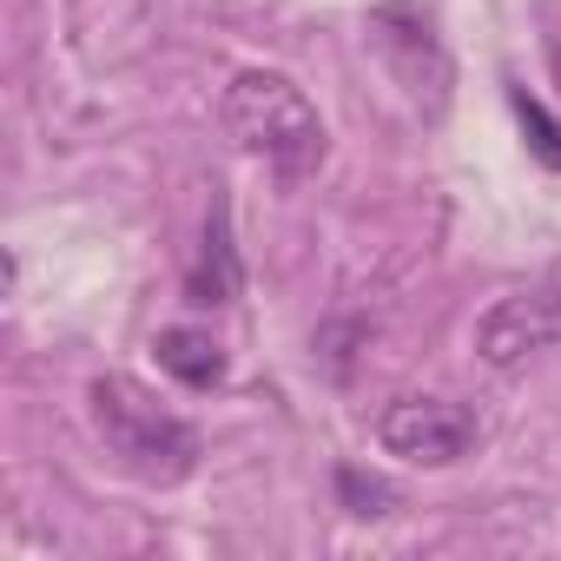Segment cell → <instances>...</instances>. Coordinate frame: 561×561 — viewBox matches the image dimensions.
<instances>
[{"instance_id":"cell-2","label":"cell","mask_w":561,"mask_h":561,"mask_svg":"<svg viewBox=\"0 0 561 561\" xmlns=\"http://www.w3.org/2000/svg\"><path fill=\"white\" fill-rule=\"evenodd\" d=\"M225 133L277 165L285 179H311L324 159H331V133H324V113L311 106V93L291 80V73H271V67H244L231 87H225Z\"/></svg>"},{"instance_id":"cell-9","label":"cell","mask_w":561,"mask_h":561,"mask_svg":"<svg viewBox=\"0 0 561 561\" xmlns=\"http://www.w3.org/2000/svg\"><path fill=\"white\" fill-rule=\"evenodd\" d=\"M515 113H522V126H528V146H535L548 165H561V126L548 119V106L528 100V93H515Z\"/></svg>"},{"instance_id":"cell-6","label":"cell","mask_w":561,"mask_h":561,"mask_svg":"<svg viewBox=\"0 0 561 561\" xmlns=\"http://www.w3.org/2000/svg\"><path fill=\"white\" fill-rule=\"evenodd\" d=\"M238 285H244V271H238V251H231V218H225V205H218L211 225H205V251H198V264H192V277H185V305H198V311L231 305Z\"/></svg>"},{"instance_id":"cell-7","label":"cell","mask_w":561,"mask_h":561,"mask_svg":"<svg viewBox=\"0 0 561 561\" xmlns=\"http://www.w3.org/2000/svg\"><path fill=\"white\" fill-rule=\"evenodd\" d=\"M152 351H159V370L179 377L185 390H211V383H225V351H218V337L198 331V324H172V331H159Z\"/></svg>"},{"instance_id":"cell-1","label":"cell","mask_w":561,"mask_h":561,"mask_svg":"<svg viewBox=\"0 0 561 561\" xmlns=\"http://www.w3.org/2000/svg\"><path fill=\"white\" fill-rule=\"evenodd\" d=\"M87 423H93L106 462L146 489H179L198 476V456H205L198 430L133 377H93L87 383Z\"/></svg>"},{"instance_id":"cell-4","label":"cell","mask_w":561,"mask_h":561,"mask_svg":"<svg viewBox=\"0 0 561 561\" xmlns=\"http://www.w3.org/2000/svg\"><path fill=\"white\" fill-rule=\"evenodd\" d=\"M377 443L410 469H456L462 456H476L482 423L456 397H390L377 410Z\"/></svg>"},{"instance_id":"cell-8","label":"cell","mask_w":561,"mask_h":561,"mask_svg":"<svg viewBox=\"0 0 561 561\" xmlns=\"http://www.w3.org/2000/svg\"><path fill=\"white\" fill-rule=\"evenodd\" d=\"M337 489H344L351 515H390V508H397V489H390V482H377V476H364V469H344V476H337Z\"/></svg>"},{"instance_id":"cell-5","label":"cell","mask_w":561,"mask_h":561,"mask_svg":"<svg viewBox=\"0 0 561 561\" xmlns=\"http://www.w3.org/2000/svg\"><path fill=\"white\" fill-rule=\"evenodd\" d=\"M554 344H561V264L548 277H535V285L495 298L469 331V351L489 370H515V364H528V357H541Z\"/></svg>"},{"instance_id":"cell-3","label":"cell","mask_w":561,"mask_h":561,"mask_svg":"<svg viewBox=\"0 0 561 561\" xmlns=\"http://www.w3.org/2000/svg\"><path fill=\"white\" fill-rule=\"evenodd\" d=\"M370 47H377V60L390 67V80L403 87V100H410L416 113L436 119V113L449 106L456 67H449L443 34H436V21H430L423 8H403V0H383V8H370Z\"/></svg>"}]
</instances>
